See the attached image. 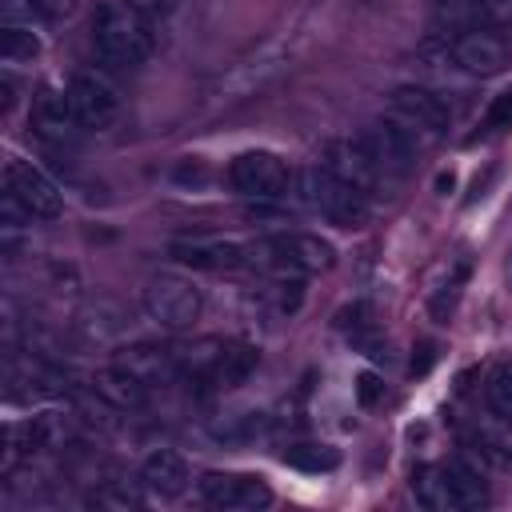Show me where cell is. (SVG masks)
Wrapping results in <instances>:
<instances>
[{"instance_id": "obj_21", "label": "cell", "mask_w": 512, "mask_h": 512, "mask_svg": "<svg viewBox=\"0 0 512 512\" xmlns=\"http://www.w3.org/2000/svg\"><path fill=\"white\" fill-rule=\"evenodd\" d=\"M280 460L288 468H300V472H332L340 464L336 448H328V444H288L280 452Z\"/></svg>"}, {"instance_id": "obj_28", "label": "cell", "mask_w": 512, "mask_h": 512, "mask_svg": "<svg viewBox=\"0 0 512 512\" xmlns=\"http://www.w3.org/2000/svg\"><path fill=\"white\" fill-rule=\"evenodd\" d=\"M484 4V24L512 28V0H480Z\"/></svg>"}, {"instance_id": "obj_16", "label": "cell", "mask_w": 512, "mask_h": 512, "mask_svg": "<svg viewBox=\"0 0 512 512\" xmlns=\"http://www.w3.org/2000/svg\"><path fill=\"white\" fill-rule=\"evenodd\" d=\"M140 484L160 500H176L188 488V460L172 448H156L140 464Z\"/></svg>"}, {"instance_id": "obj_1", "label": "cell", "mask_w": 512, "mask_h": 512, "mask_svg": "<svg viewBox=\"0 0 512 512\" xmlns=\"http://www.w3.org/2000/svg\"><path fill=\"white\" fill-rule=\"evenodd\" d=\"M92 48L112 68H140L156 48L152 16L132 0H100L92 16Z\"/></svg>"}, {"instance_id": "obj_29", "label": "cell", "mask_w": 512, "mask_h": 512, "mask_svg": "<svg viewBox=\"0 0 512 512\" xmlns=\"http://www.w3.org/2000/svg\"><path fill=\"white\" fill-rule=\"evenodd\" d=\"M36 4V12L44 16V20H56V16H68L72 8H76V0H32Z\"/></svg>"}, {"instance_id": "obj_13", "label": "cell", "mask_w": 512, "mask_h": 512, "mask_svg": "<svg viewBox=\"0 0 512 512\" xmlns=\"http://www.w3.org/2000/svg\"><path fill=\"white\" fill-rule=\"evenodd\" d=\"M320 164H324V168H332L340 180L356 184L360 192H372V188L384 180V172L376 168V160H372V152L364 148V140H360V136L332 140V144L324 148V160H320Z\"/></svg>"}, {"instance_id": "obj_9", "label": "cell", "mask_w": 512, "mask_h": 512, "mask_svg": "<svg viewBox=\"0 0 512 512\" xmlns=\"http://www.w3.org/2000/svg\"><path fill=\"white\" fill-rule=\"evenodd\" d=\"M168 256L184 268L224 272V268L248 264V244L228 240V236H176V240H168Z\"/></svg>"}, {"instance_id": "obj_26", "label": "cell", "mask_w": 512, "mask_h": 512, "mask_svg": "<svg viewBox=\"0 0 512 512\" xmlns=\"http://www.w3.org/2000/svg\"><path fill=\"white\" fill-rule=\"evenodd\" d=\"M484 124L496 128V132L512 128V88L500 92V96H492V104H488V112H484Z\"/></svg>"}, {"instance_id": "obj_8", "label": "cell", "mask_w": 512, "mask_h": 512, "mask_svg": "<svg viewBox=\"0 0 512 512\" xmlns=\"http://www.w3.org/2000/svg\"><path fill=\"white\" fill-rule=\"evenodd\" d=\"M4 192H12L36 220H56L60 208H64L60 188H56L40 168H32V164L20 160V156H8V160H4Z\"/></svg>"}, {"instance_id": "obj_24", "label": "cell", "mask_w": 512, "mask_h": 512, "mask_svg": "<svg viewBox=\"0 0 512 512\" xmlns=\"http://www.w3.org/2000/svg\"><path fill=\"white\" fill-rule=\"evenodd\" d=\"M464 276H468V260H456L452 264V272L436 284V292L428 296V308H432V316L444 324L448 316H452V308H456V300H460V288H464Z\"/></svg>"}, {"instance_id": "obj_17", "label": "cell", "mask_w": 512, "mask_h": 512, "mask_svg": "<svg viewBox=\"0 0 512 512\" xmlns=\"http://www.w3.org/2000/svg\"><path fill=\"white\" fill-rule=\"evenodd\" d=\"M92 392L108 404V408H120V412H132V408H144L148 404V384L144 380H136L128 368H120V364H112V368H100L96 376H92Z\"/></svg>"}, {"instance_id": "obj_18", "label": "cell", "mask_w": 512, "mask_h": 512, "mask_svg": "<svg viewBox=\"0 0 512 512\" xmlns=\"http://www.w3.org/2000/svg\"><path fill=\"white\" fill-rule=\"evenodd\" d=\"M440 476H444V488H448V504L452 508H480V504H488V484L480 480V468L468 464L464 456L440 464Z\"/></svg>"}, {"instance_id": "obj_31", "label": "cell", "mask_w": 512, "mask_h": 512, "mask_svg": "<svg viewBox=\"0 0 512 512\" xmlns=\"http://www.w3.org/2000/svg\"><path fill=\"white\" fill-rule=\"evenodd\" d=\"M432 360H436V344H420V360L412 356V372H416V376H424V372L432 368Z\"/></svg>"}, {"instance_id": "obj_20", "label": "cell", "mask_w": 512, "mask_h": 512, "mask_svg": "<svg viewBox=\"0 0 512 512\" xmlns=\"http://www.w3.org/2000/svg\"><path fill=\"white\" fill-rule=\"evenodd\" d=\"M256 348L252 344H240V340H224V356H220V368H216V388H236L252 376L256 368Z\"/></svg>"}, {"instance_id": "obj_6", "label": "cell", "mask_w": 512, "mask_h": 512, "mask_svg": "<svg viewBox=\"0 0 512 512\" xmlns=\"http://www.w3.org/2000/svg\"><path fill=\"white\" fill-rule=\"evenodd\" d=\"M68 100H72V112L80 120V128L88 132H108L116 120H120V92L112 88V80H104L100 72H72L68 76Z\"/></svg>"}, {"instance_id": "obj_10", "label": "cell", "mask_w": 512, "mask_h": 512, "mask_svg": "<svg viewBox=\"0 0 512 512\" xmlns=\"http://www.w3.org/2000/svg\"><path fill=\"white\" fill-rule=\"evenodd\" d=\"M32 132L52 144V148H64V144H76V112H72V100H68V88H56V84H44L36 96H32V116H28Z\"/></svg>"}, {"instance_id": "obj_32", "label": "cell", "mask_w": 512, "mask_h": 512, "mask_svg": "<svg viewBox=\"0 0 512 512\" xmlns=\"http://www.w3.org/2000/svg\"><path fill=\"white\" fill-rule=\"evenodd\" d=\"M12 100H16V80H12V72H4V76H0V108L8 112Z\"/></svg>"}, {"instance_id": "obj_33", "label": "cell", "mask_w": 512, "mask_h": 512, "mask_svg": "<svg viewBox=\"0 0 512 512\" xmlns=\"http://www.w3.org/2000/svg\"><path fill=\"white\" fill-rule=\"evenodd\" d=\"M508 272H512V264H508Z\"/></svg>"}, {"instance_id": "obj_14", "label": "cell", "mask_w": 512, "mask_h": 512, "mask_svg": "<svg viewBox=\"0 0 512 512\" xmlns=\"http://www.w3.org/2000/svg\"><path fill=\"white\" fill-rule=\"evenodd\" d=\"M392 108H396L400 120H408V124H416V128H424L432 136L452 124V108L432 88H420V84H400L392 92Z\"/></svg>"}, {"instance_id": "obj_3", "label": "cell", "mask_w": 512, "mask_h": 512, "mask_svg": "<svg viewBox=\"0 0 512 512\" xmlns=\"http://www.w3.org/2000/svg\"><path fill=\"white\" fill-rule=\"evenodd\" d=\"M332 260H336L332 244L312 236V232H276V236L248 244V264H260L268 276L272 272H288V276L328 272Z\"/></svg>"}, {"instance_id": "obj_25", "label": "cell", "mask_w": 512, "mask_h": 512, "mask_svg": "<svg viewBox=\"0 0 512 512\" xmlns=\"http://www.w3.org/2000/svg\"><path fill=\"white\" fill-rule=\"evenodd\" d=\"M484 392H488V408L500 420H512V364H496Z\"/></svg>"}, {"instance_id": "obj_30", "label": "cell", "mask_w": 512, "mask_h": 512, "mask_svg": "<svg viewBox=\"0 0 512 512\" xmlns=\"http://www.w3.org/2000/svg\"><path fill=\"white\" fill-rule=\"evenodd\" d=\"M132 4H140L148 16H168V12L180 8V0H132Z\"/></svg>"}, {"instance_id": "obj_22", "label": "cell", "mask_w": 512, "mask_h": 512, "mask_svg": "<svg viewBox=\"0 0 512 512\" xmlns=\"http://www.w3.org/2000/svg\"><path fill=\"white\" fill-rule=\"evenodd\" d=\"M412 496L416 504L432 508V512H448V488H444V476H440V464H424L412 472Z\"/></svg>"}, {"instance_id": "obj_7", "label": "cell", "mask_w": 512, "mask_h": 512, "mask_svg": "<svg viewBox=\"0 0 512 512\" xmlns=\"http://www.w3.org/2000/svg\"><path fill=\"white\" fill-rule=\"evenodd\" d=\"M200 500L224 512H256L272 504V488L252 472H208L200 476Z\"/></svg>"}, {"instance_id": "obj_2", "label": "cell", "mask_w": 512, "mask_h": 512, "mask_svg": "<svg viewBox=\"0 0 512 512\" xmlns=\"http://www.w3.org/2000/svg\"><path fill=\"white\" fill-rule=\"evenodd\" d=\"M300 196L312 212H320L328 224L336 228H364L368 224V192H360L356 184L340 180L332 168L312 164L300 176Z\"/></svg>"}, {"instance_id": "obj_27", "label": "cell", "mask_w": 512, "mask_h": 512, "mask_svg": "<svg viewBox=\"0 0 512 512\" xmlns=\"http://www.w3.org/2000/svg\"><path fill=\"white\" fill-rule=\"evenodd\" d=\"M380 396H384V380H380L376 372H360V376H356V400H360L364 408H372Z\"/></svg>"}, {"instance_id": "obj_5", "label": "cell", "mask_w": 512, "mask_h": 512, "mask_svg": "<svg viewBox=\"0 0 512 512\" xmlns=\"http://www.w3.org/2000/svg\"><path fill=\"white\" fill-rule=\"evenodd\" d=\"M228 184L248 200H280L292 184V168L276 152L256 148V152H240L228 164Z\"/></svg>"}, {"instance_id": "obj_23", "label": "cell", "mask_w": 512, "mask_h": 512, "mask_svg": "<svg viewBox=\"0 0 512 512\" xmlns=\"http://www.w3.org/2000/svg\"><path fill=\"white\" fill-rule=\"evenodd\" d=\"M36 52H40L36 28H28V24H0V56H4V64L32 60Z\"/></svg>"}, {"instance_id": "obj_11", "label": "cell", "mask_w": 512, "mask_h": 512, "mask_svg": "<svg viewBox=\"0 0 512 512\" xmlns=\"http://www.w3.org/2000/svg\"><path fill=\"white\" fill-rule=\"evenodd\" d=\"M360 140H364V148L372 152V160H376V168H380L384 176H408V172H412V164H416V140H412V132L400 128L396 120H376V124H368V128L360 132Z\"/></svg>"}, {"instance_id": "obj_4", "label": "cell", "mask_w": 512, "mask_h": 512, "mask_svg": "<svg viewBox=\"0 0 512 512\" xmlns=\"http://www.w3.org/2000/svg\"><path fill=\"white\" fill-rule=\"evenodd\" d=\"M200 308H204L200 288L188 276H180V272H156V276H148V284H144V312L160 328H172V332L192 328V320L200 316Z\"/></svg>"}, {"instance_id": "obj_15", "label": "cell", "mask_w": 512, "mask_h": 512, "mask_svg": "<svg viewBox=\"0 0 512 512\" xmlns=\"http://www.w3.org/2000/svg\"><path fill=\"white\" fill-rule=\"evenodd\" d=\"M116 364L128 368L136 380H144L148 388L156 384H172L180 376L176 368V348H160V344H132L116 352Z\"/></svg>"}, {"instance_id": "obj_19", "label": "cell", "mask_w": 512, "mask_h": 512, "mask_svg": "<svg viewBox=\"0 0 512 512\" xmlns=\"http://www.w3.org/2000/svg\"><path fill=\"white\" fill-rule=\"evenodd\" d=\"M432 24L440 32L460 36V32L484 24V4L480 0H432Z\"/></svg>"}, {"instance_id": "obj_12", "label": "cell", "mask_w": 512, "mask_h": 512, "mask_svg": "<svg viewBox=\"0 0 512 512\" xmlns=\"http://www.w3.org/2000/svg\"><path fill=\"white\" fill-rule=\"evenodd\" d=\"M452 60L468 76H496L508 68V44L488 28H468L452 36Z\"/></svg>"}]
</instances>
